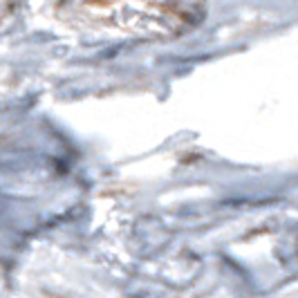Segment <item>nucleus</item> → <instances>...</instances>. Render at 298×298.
<instances>
[{
	"instance_id": "nucleus-1",
	"label": "nucleus",
	"mask_w": 298,
	"mask_h": 298,
	"mask_svg": "<svg viewBox=\"0 0 298 298\" xmlns=\"http://www.w3.org/2000/svg\"><path fill=\"white\" fill-rule=\"evenodd\" d=\"M65 20L126 36H180L206 16L204 0H65Z\"/></svg>"
}]
</instances>
